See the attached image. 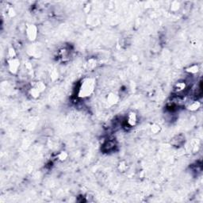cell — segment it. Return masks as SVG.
I'll use <instances>...</instances> for the list:
<instances>
[{
    "instance_id": "cell-1",
    "label": "cell",
    "mask_w": 203,
    "mask_h": 203,
    "mask_svg": "<svg viewBox=\"0 0 203 203\" xmlns=\"http://www.w3.org/2000/svg\"><path fill=\"white\" fill-rule=\"evenodd\" d=\"M96 79L94 77H86L80 81L78 87L76 97L78 98H87L94 94L96 88Z\"/></svg>"
},
{
    "instance_id": "cell-2",
    "label": "cell",
    "mask_w": 203,
    "mask_h": 203,
    "mask_svg": "<svg viewBox=\"0 0 203 203\" xmlns=\"http://www.w3.org/2000/svg\"><path fill=\"white\" fill-rule=\"evenodd\" d=\"M26 35L27 39L31 42H35L38 36V28L36 25L28 24L26 26Z\"/></svg>"
},
{
    "instance_id": "cell-3",
    "label": "cell",
    "mask_w": 203,
    "mask_h": 203,
    "mask_svg": "<svg viewBox=\"0 0 203 203\" xmlns=\"http://www.w3.org/2000/svg\"><path fill=\"white\" fill-rule=\"evenodd\" d=\"M7 62V69L9 72L12 75H17L21 67V61L18 57L13 59H9L6 60Z\"/></svg>"
},
{
    "instance_id": "cell-4",
    "label": "cell",
    "mask_w": 203,
    "mask_h": 203,
    "mask_svg": "<svg viewBox=\"0 0 203 203\" xmlns=\"http://www.w3.org/2000/svg\"><path fill=\"white\" fill-rule=\"evenodd\" d=\"M125 125L129 128H133L138 123V116L136 112L130 111L125 117Z\"/></svg>"
},
{
    "instance_id": "cell-5",
    "label": "cell",
    "mask_w": 203,
    "mask_h": 203,
    "mask_svg": "<svg viewBox=\"0 0 203 203\" xmlns=\"http://www.w3.org/2000/svg\"><path fill=\"white\" fill-rule=\"evenodd\" d=\"M119 101H120V96L116 93L110 92L105 97V104L109 107H112L118 104Z\"/></svg>"
},
{
    "instance_id": "cell-6",
    "label": "cell",
    "mask_w": 203,
    "mask_h": 203,
    "mask_svg": "<svg viewBox=\"0 0 203 203\" xmlns=\"http://www.w3.org/2000/svg\"><path fill=\"white\" fill-rule=\"evenodd\" d=\"M187 87H188L187 83H186L185 81H179V82H177V83L174 85V93L178 94V95L183 94V93L187 90Z\"/></svg>"
},
{
    "instance_id": "cell-7",
    "label": "cell",
    "mask_w": 203,
    "mask_h": 203,
    "mask_svg": "<svg viewBox=\"0 0 203 203\" xmlns=\"http://www.w3.org/2000/svg\"><path fill=\"white\" fill-rule=\"evenodd\" d=\"M98 66V60L95 57H90L87 59L84 63V68L87 72H92Z\"/></svg>"
},
{
    "instance_id": "cell-8",
    "label": "cell",
    "mask_w": 203,
    "mask_h": 203,
    "mask_svg": "<svg viewBox=\"0 0 203 203\" xmlns=\"http://www.w3.org/2000/svg\"><path fill=\"white\" fill-rule=\"evenodd\" d=\"M117 147V143L116 141H113V140H108L105 142V143L102 145V151L104 152H107V153H109V152H112L113 151L115 150Z\"/></svg>"
},
{
    "instance_id": "cell-9",
    "label": "cell",
    "mask_w": 203,
    "mask_h": 203,
    "mask_svg": "<svg viewBox=\"0 0 203 203\" xmlns=\"http://www.w3.org/2000/svg\"><path fill=\"white\" fill-rule=\"evenodd\" d=\"M201 102L199 100L195 99L193 101L188 102V104L186 105V109L190 112H196L201 108Z\"/></svg>"
},
{
    "instance_id": "cell-10",
    "label": "cell",
    "mask_w": 203,
    "mask_h": 203,
    "mask_svg": "<svg viewBox=\"0 0 203 203\" xmlns=\"http://www.w3.org/2000/svg\"><path fill=\"white\" fill-rule=\"evenodd\" d=\"M184 142L185 137L182 135L179 134V135L175 136V137H174L172 138V140H171V144L172 145H174L175 147H178V148H179V147L182 146V145L184 144Z\"/></svg>"
},
{
    "instance_id": "cell-11",
    "label": "cell",
    "mask_w": 203,
    "mask_h": 203,
    "mask_svg": "<svg viewBox=\"0 0 203 203\" xmlns=\"http://www.w3.org/2000/svg\"><path fill=\"white\" fill-rule=\"evenodd\" d=\"M32 87H35L36 89H38L40 92L42 94V93L45 92V90H46V87H47V86H46V84H45V82H43V81H41V80H38V81H36V82H34V83H33Z\"/></svg>"
},
{
    "instance_id": "cell-12",
    "label": "cell",
    "mask_w": 203,
    "mask_h": 203,
    "mask_svg": "<svg viewBox=\"0 0 203 203\" xmlns=\"http://www.w3.org/2000/svg\"><path fill=\"white\" fill-rule=\"evenodd\" d=\"M199 70L200 68L199 66H198V64H192V65H190L189 67H187V68L185 69V71H186V73H188L189 75H196L197 72H199Z\"/></svg>"
},
{
    "instance_id": "cell-13",
    "label": "cell",
    "mask_w": 203,
    "mask_h": 203,
    "mask_svg": "<svg viewBox=\"0 0 203 203\" xmlns=\"http://www.w3.org/2000/svg\"><path fill=\"white\" fill-rule=\"evenodd\" d=\"M29 94L30 95V97L32 98H34V99H37L41 96L42 93L40 92L39 90L38 89H36L35 87H31L30 89H29Z\"/></svg>"
},
{
    "instance_id": "cell-14",
    "label": "cell",
    "mask_w": 203,
    "mask_h": 203,
    "mask_svg": "<svg viewBox=\"0 0 203 203\" xmlns=\"http://www.w3.org/2000/svg\"><path fill=\"white\" fill-rule=\"evenodd\" d=\"M68 156H69V155H68V152H66V151L63 150V151H60V152H59L58 153H57V159L59 160V161L64 162L68 160Z\"/></svg>"
},
{
    "instance_id": "cell-15",
    "label": "cell",
    "mask_w": 203,
    "mask_h": 203,
    "mask_svg": "<svg viewBox=\"0 0 203 203\" xmlns=\"http://www.w3.org/2000/svg\"><path fill=\"white\" fill-rule=\"evenodd\" d=\"M181 2L179 1H173V2L171 3V6H170V10L171 12H174V13H176L181 9Z\"/></svg>"
},
{
    "instance_id": "cell-16",
    "label": "cell",
    "mask_w": 203,
    "mask_h": 203,
    "mask_svg": "<svg viewBox=\"0 0 203 203\" xmlns=\"http://www.w3.org/2000/svg\"><path fill=\"white\" fill-rule=\"evenodd\" d=\"M6 57H7V60H9V59L16 58V57H18L17 52H16V49H14V47H13V46H10V47L8 49L7 54H6Z\"/></svg>"
},
{
    "instance_id": "cell-17",
    "label": "cell",
    "mask_w": 203,
    "mask_h": 203,
    "mask_svg": "<svg viewBox=\"0 0 203 203\" xmlns=\"http://www.w3.org/2000/svg\"><path fill=\"white\" fill-rule=\"evenodd\" d=\"M117 169L121 173L125 172L128 170V164H127V162L125 161V160H121V161L119 162L118 164H117Z\"/></svg>"
},
{
    "instance_id": "cell-18",
    "label": "cell",
    "mask_w": 203,
    "mask_h": 203,
    "mask_svg": "<svg viewBox=\"0 0 203 203\" xmlns=\"http://www.w3.org/2000/svg\"><path fill=\"white\" fill-rule=\"evenodd\" d=\"M87 24L90 25V26H97L100 23L99 19L98 18L94 17V16H90V17L87 18Z\"/></svg>"
},
{
    "instance_id": "cell-19",
    "label": "cell",
    "mask_w": 203,
    "mask_h": 203,
    "mask_svg": "<svg viewBox=\"0 0 203 203\" xmlns=\"http://www.w3.org/2000/svg\"><path fill=\"white\" fill-rule=\"evenodd\" d=\"M150 130L153 134H157L159 133H160V131H161V126L159 124L153 123V124L150 126Z\"/></svg>"
},
{
    "instance_id": "cell-20",
    "label": "cell",
    "mask_w": 203,
    "mask_h": 203,
    "mask_svg": "<svg viewBox=\"0 0 203 203\" xmlns=\"http://www.w3.org/2000/svg\"><path fill=\"white\" fill-rule=\"evenodd\" d=\"M59 77V73L56 69H53L49 73V78H50L51 81L55 82L56 80H57Z\"/></svg>"
},
{
    "instance_id": "cell-21",
    "label": "cell",
    "mask_w": 203,
    "mask_h": 203,
    "mask_svg": "<svg viewBox=\"0 0 203 203\" xmlns=\"http://www.w3.org/2000/svg\"><path fill=\"white\" fill-rule=\"evenodd\" d=\"M6 15L10 18H14L15 15H16V11H15L14 8L12 7V6H9L6 9Z\"/></svg>"
},
{
    "instance_id": "cell-22",
    "label": "cell",
    "mask_w": 203,
    "mask_h": 203,
    "mask_svg": "<svg viewBox=\"0 0 203 203\" xmlns=\"http://www.w3.org/2000/svg\"><path fill=\"white\" fill-rule=\"evenodd\" d=\"M24 67L28 72H30L33 71V65L32 64H31V62H30V61H25Z\"/></svg>"
},
{
    "instance_id": "cell-23",
    "label": "cell",
    "mask_w": 203,
    "mask_h": 203,
    "mask_svg": "<svg viewBox=\"0 0 203 203\" xmlns=\"http://www.w3.org/2000/svg\"><path fill=\"white\" fill-rule=\"evenodd\" d=\"M90 9H91V5L90 3H87L86 6L83 7V10L86 14H89L90 12Z\"/></svg>"
}]
</instances>
